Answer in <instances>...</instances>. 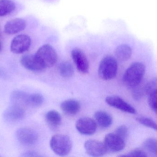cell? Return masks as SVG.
Instances as JSON below:
<instances>
[{
	"label": "cell",
	"instance_id": "obj_20",
	"mask_svg": "<svg viewBox=\"0 0 157 157\" xmlns=\"http://www.w3.org/2000/svg\"><path fill=\"white\" fill-rule=\"evenodd\" d=\"M46 121L51 126L57 127L61 124L62 118L58 112L51 110L48 112L45 115Z\"/></svg>",
	"mask_w": 157,
	"mask_h": 157
},
{
	"label": "cell",
	"instance_id": "obj_1",
	"mask_svg": "<svg viewBox=\"0 0 157 157\" xmlns=\"http://www.w3.org/2000/svg\"><path fill=\"white\" fill-rule=\"evenodd\" d=\"M145 71L144 64L139 62L133 63L125 71L123 77L124 84L131 88L138 85L142 82Z\"/></svg>",
	"mask_w": 157,
	"mask_h": 157
},
{
	"label": "cell",
	"instance_id": "obj_19",
	"mask_svg": "<svg viewBox=\"0 0 157 157\" xmlns=\"http://www.w3.org/2000/svg\"><path fill=\"white\" fill-rule=\"evenodd\" d=\"M15 8V4L12 0H0V17L10 14Z\"/></svg>",
	"mask_w": 157,
	"mask_h": 157
},
{
	"label": "cell",
	"instance_id": "obj_32",
	"mask_svg": "<svg viewBox=\"0 0 157 157\" xmlns=\"http://www.w3.org/2000/svg\"><path fill=\"white\" fill-rule=\"evenodd\" d=\"M1 48H2V46H1V44H0V51H1Z\"/></svg>",
	"mask_w": 157,
	"mask_h": 157
},
{
	"label": "cell",
	"instance_id": "obj_8",
	"mask_svg": "<svg viewBox=\"0 0 157 157\" xmlns=\"http://www.w3.org/2000/svg\"><path fill=\"white\" fill-rule=\"evenodd\" d=\"M71 56L77 70L82 73H87L89 64L84 53L78 48H75L72 51Z\"/></svg>",
	"mask_w": 157,
	"mask_h": 157
},
{
	"label": "cell",
	"instance_id": "obj_11",
	"mask_svg": "<svg viewBox=\"0 0 157 157\" xmlns=\"http://www.w3.org/2000/svg\"><path fill=\"white\" fill-rule=\"evenodd\" d=\"M104 144L107 150L113 152H119L125 147V141L115 133L107 134L104 138Z\"/></svg>",
	"mask_w": 157,
	"mask_h": 157
},
{
	"label": "cell",
	"instance_id": "obj_9",
	"mask_svg": "<svg viewBox=\"0 0 157 157\" xmlns=\"http://www.w3.org/2000/svg\"><path fill=\"white\" fill-rule=\"evenodd\" d=\"M105 100L108 105L124 112L130 114L136 113V109L120 97L110 96L107 97Z\"/></svg>",
	"mask_w": 157,
	"mask_h": 157
},
{
	"label": "cell",
	"instance_id": "obj_26",
	"mask_svg": "<svg viewBox=\"0 0 157 157\" xmlns=\"http://www.w3.org/2000/svg\"><path fill=\"white\" fill-rule=\"evenodd\" d=\"M146 95L151 94L157 90V77H153L144 84Z\"/></svg>",
	"mask_w": 157,
	"mask_h": 157
},
{
	"label": "cell",
	"instance_id": "obj_17",
	"mask_svg": "<svg viewBox=\"0 0 157 157\" xmlns=\"http://www.w3.org/2000/svg\"><path fill=\"white\" fill-rule=\"evenodd\" d=\"M28 94L24 91L15 90L10 96L11 104L17 105L25 108L27 106V99Z\"/></svg>",
	"mask_w": 157,
	"mask_h": 157
},
{
	"label": "cell",
	"instance_id": "obj_22",
	"mask_svg": "<svg viewBox=\"0 0 157 157\" xmlns=\"http://www.w3.org/2000/svg\"><path fill=\"white\" fill-rule=\"evenodd\" d=\"M43 102L44 97L40 94H28L27 99V106L31 107H39L43 104Z\"/></svg>",
	"mask_w": 157,
	"mask_h": 157
},
{
	"label": "cell",
	"instance_id": "obj_21",
	"mask_svg": "<svg viewBox=\"0 0 157 157\" xmlns=\"http://www.w3.org/2000/svg\"><path fill=\"white\" fill-rule=\"evenodd\" d=\"M59 70L60 74L64 78H70L74 73L73 66L70 62H63L60 64Z\"/></svg>",
	"mask_w": 157,
	"mask_h": 157
},
{
	"label": "cell",
	"instance_id": "obj_3",
	"mask_svg": "<svg viewBox=\"0 0 157 157\" xmlns=\"http://www.w3.org/2000/svg\"><path fill=\"white\" fill-rule=\"evenodd\" d=\"M118 71V63L116 59L111 56L104 57L100 63L98 75L101 79L109 80L116 76Z\"/></svg>",
	"mask_w": 157,
	"mask_h": 157
},
{
	"label": "cell",
	"instance_id": "obj_25",
	"mask_svg": "<svg viewBox=\"0 0 157 157\" xmlns=\"http://www.w3.org/2000/svg\"><path fill=\"white\" fill-rule=\"evenodd\" d=\"M136 120L142 125L157 131V123L152 119L147 117H140L136 118Z\"/></svg>",
	"mask_w": 157,
	"mask_h": 157
},
{
	"label": "cell",
	"instance_id": "obj_30",
	"mask_svg": "<svg viewBox=\"0 0 157 157\" xmlns=\"http://www.w3.org/2000/svg\"><path fill=\"white\" fill-rule=\"evenodd\" d=\"M22 157H41V156L39 155L38 153L34 151H28L24 153L22 155Z\"/></svg>",
	"mask_w": 157,
	"mask_h": 157
},
{
	"label": "cell",
	"instance_id": "obj_29",
	"mask_svg": "<svg viewBox=\"0 0 157 157\" xmlns=\"http://www.w3.org/2000/svg\"><path fill=\"white\" fill-rule=\"evenodd\" d=\"M124 157H147V154L144 150L139 148H136L132 150L129 152L127 155L121 156Z\"/></svg>",
	"mask_w": 157,
	"mask_h": 157
},
{
	"label": "cell",
	"instance_id": "obj_14",
	"mask_svg": "<svg viewBox=\"0 0 157 157\" xmlns=\"http://www.w3.org/2000/svg\"><path fill=\"white\" fill-rule=\"evenodd\" d=\"M26 25V21L23 18H14L6 22L4 31L7 35H14L24 30Z\"/></svg>",
	"mask_w": 157,
	"mask_h": 157
},
{
	"label": "cell",
	"instance_id": "obj_28",
	"mask_svg": "<svg viewBox=\"0 0 157 157\" xmlns=\"http://www.w3.org/2000/svg\"><path fill=\"white\" fill-rule=\"evenodd\" d=\"M114 133L124 141L128 136V129L125 125H122L118 127Z\"/></svg>",
	"mask_w": 157,
	"mask_h": 157
},
{
	"label": "cell",
	"instance_id": "obj_4",
	"mask_svg": "<svg viewBox=\"0 0 157 157\" xmlns=\"http://www.w3.org/2000/svg\"><path fill=\"white\" fill-rule=\"evenodd\" d=\"M35 55L45 68L53 66L58 60L56 51L50 44H45L40 47Z\"/></svg>",
	"mask_w": 157,
	"mask_h": 157
},
{
	"label": "cell",
	"instance_id": "obj_18",
	"mask_svg": "<svg viewBox=\"0 0 157 157\" xmlns=\"http://www.w3.org/2000/svg\"><path fill=\"white\" fill-rule=\"evenodd\" d=\"M116 58L121 61H128L132 54L131 47L125 44L120 45L116 48L115 51Z\"/></svg>",
	"mask_w": 157,
	"mask_h": 157
},
{
	"label": "cell",
	"instance_id": "obj_2",
	"mask_svg": "<svg viewBox=\"0 0 157 157\" xmlns=\"http://www.w3.org/2000/svg\"><path fill=\"white\" fill-rule=\"evenodd\" d=\"M52 150L60 156L67 155L72 149V143L69 136L64 135H55L50 142Z\"/></svg>",
	"mask_w": 157,
	"mask_h": 157
},
{
	"label": "cell",
	"instance_id": "obj_5",
	"mask_svg": "<svg viewBox=\"0 0 157 157\" xmlns=\"http://www.w3.org/2000/svg\"><path fill=\"white\" fill-rule=\"evenodd\" d=\"M31 39L28 35L21 34L15 37L11 43L10 49L16 54H20L27 51L31 45Z\"/></svg>",
	"mask_w": 157,
	"mask_h": 157
},
{
	"label": "cell",
	"instance_id": "obj_16",
	"mask_svg": "<svg viewBox=\"0 0 157 157\" xmlns=\"http://www.w3.org/2000/svg\"><path fill=\"white\" fill-rule=\"evenodd\" d=\"M95 122L100 127L106 128L112 124V116L108 112L103 111H98L94 114Z\"/></svg>",
	"mask_w": 157,
	"mask_h": 157
},
{
	"label": "cell",
	"instance_id": "obj_12",
	"mask_svg": "<svg viewBox=\"0 0 157 157\" xmlns=\"http://www.w3.org/2000/svg\"><path fill=\"white\" fill-rule=\"evenodd\" d=\"M25 116V108L17 105L11 104L4 112V119L9 122H14L20 120Z\"/></svg>",
	"mask_w": 157,
	"mask_h": 157
},
{
	"label": "cell",
	"instance_id": "obj_10",
	"mask_svg": "<svg viewBox=\"0 0 157 157\" xmlns=\"http://www.w3.org/2000/svg\"><path fill=\"white\" fill-rule=\"evenodd\" d=\"M76 129L81 134L91 135L97 130V123L95 121L88 117H83L78 119L76 123Z\"/></svg>",
	"mask_w": 157,
	"mask_h": 157
},
{
	"label": "cell",
	"instance_id": "obj_23",
	"mask_svg": "<svg viewBox=\"0 0 157 157\" xmlns=\"http://www.w3.org/2000/svg\"><path fill=\"white\" fill-rule=\"evenodd\" d=\"M143 146L149 153L157 156V140L155 138H148L143 144Z\"/></svg>",
	"mask_w": 157,
	"mask_h": 157
},
{
	"label": "cell",
	"instance_id": "obj_24",
	"mask_svg": "<svg viewBox=\"0 0 157 157\" xmlns=\"http://www.w3.org/2000/svg\"><path fill=\"white\" fill-rule=\"evenodd\" d=\"M132 96L135 100L138 101L141 100L145 96L144 84L142 85L141 83L138 85L133 88Z\"/></svg>",
	"mask_w": 157,
	"mask_h": 157
},
{
	"label": "cell",
	"instance_id": "obj_13",
	"mask_svg": "<svg viewBox=\"0 0 157 157\" xmlns=\"http://www.w3.org/2000/svg\"><path fill=\"white\" fill-rule=\"evenodd\" d=\"M20 63L26 69L34 72H40L45 69L35 54L24 55L20 59Z\"/></svg>",
	"mask_w": 157,
	"mask_h": 157
},
{
	"label": "cell",
	"instance_id": "obj_6",
	"mask_svg": "<svg viewBox=\"0 0 157 157\" xmlns=\"http://www.w3.org/2000/svg\"><path fill=\"white\" fill-rule=\"evenodd\" d=\"M16 136L18 142L26 146L35 144L38 140L37 134L33 129L29 128H21L16 132Z\"/></svg>",
	"mask_w": 157,
	"mask_h": 157
},
{
	"label": "cell",
	"instance_id": "obj_15",
	"mask_svg": "<svg viewBox=\"0 0 157 157\" xmlns=\"http://www.w3.org/2000/svg\"><path fill=\"white\" fill-rule=\"evenodd\" d=\"M61 108L65 114L74 115L77 114L80 109V104L78 100H67L61 104Z\"/></svg>",
	"mask_w": 157,
	"mask_h": 157
},
{
	"label": "cell",
	"instance_id": "obj_7",
	"mask_svg": "<svg viewBox=\"0 0 157 157\" xmlns=\"http://www.w3.org/2000/svg\"><path fill=\"white\" fill-rule=\"evenodd\" d=\"M86 152L89 155L101 157L107 153V150L104 143L96 140H89L84 145Z\"/></svg>",
	"mask_w": 157,
	"mask_h": 157
},
{
	"label": "cell",
	"instance_id": "obj_27",
	"mask_svg": "<svg viewBox=\"0 0 157 157\" xmlns=\"http://www.w3.org/2000/svg\"><path fill=\"white\" fill-rule=\"evenodd\" d=\"M148 103L150 108L157 115V90L148 95Z\"/></svg>",
	"mask_w": 157,
	"mask_h": 157
},
{
	"label": "cell",
	"instance_id": "obj_31",
	"mask_svg": "<svg viewBox=\"0 0 157 157\" xmlns=\"http://www.w3.org/2000/svg\"><path fill=\"white\" fill-rule=\"evenodd\" d=\"M6 74L4 72L3 70H1L0 69V77H2V78H4L5 77H6Z\"/></svg>",
	"mask_w": 157,
	"mask_h": 157
}]
</instances>
